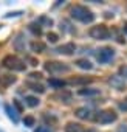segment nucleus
Listing matches in <instances>:
<instances>
[{"instance_id": "1", "label": "nucleus", "mask_w": 127, "mask_h": 132, "mask_svg": "<svg viewBox=\"0 0 127 132\" xmlns=\"http://www.w3.org/2000/svg\"><path fill=\"white\" fill-rule=\"evenodd\" d=\"M70 16L71 19L81 22V23H92L95 20V14L92 10H88L84 5H75L70 8Z\"/></svg>"}, {"instance_id": "2", "label": "nucleus", "mask_w": 127, "mask_h": 132, "mask_svg": "<svg viewBox=\"0 0 127 132\" xmlns=\"http://www.w3.org/2000/svg\"><path fill=\"white\" fill-rule=\"evenodd\" d=\"M2 65L5 69H8V70H13V72H25V69H26L25 61H22L20 57H17L14 54L5 56L3 61H2Z\"/></svg>"}, {"instance_id": "3", "label": "nucleus", "mask_w": 127, "mask_h": 132, "mask_svg": "<svg viewBox=\"0 0 127 132\" xmlns=\"http://www.w3.org/2000/svg\"><path fill=\"white\" fill-rule=\"evenodd\" d=\"M43 69L50 75H59V73H68L70 65L65 62H59V61H47L43 64Z\"/></svg>"}, {"instance_id": "4", "label": "nucleus", "mask_w": 127, "mask_h": 132, "mask_svg": "<svg viewBox=\"0 0 127 132\" xmlns=\"http://www.w3.org/2000/svg\"><path fill=\"white\" fill-rule=\"evenodd\" d=\"M88 36L95 40H108L112 37V33L104 23H99V25H95L88 30Z\"/></svg>"}, {"instance_id": "5", "label": "nucleus", "mask_w": 127, "mask_h": 132, "mask_svg": "<svg viewBox=\"0 0 127 132\" xmlns=\"http://www.w3.org/2000/svg\"><path fill=\"white\" fill-rule=\"evenodd\" d=\"M116 120H118V113L113 109H104V110H99L95 115V121L99 123V124H112Z\"/></svg>"}, {"instance_id": "6", "label": "nucleus", "mask_w": 127, "mask_h": 132, "mask_svg": "<svg viewBox=\"0 0 127 132\" xmlns=\"http://www.w3.org/2000/svg\"><path fill=\"white\" fill-rule=\"evenodd\" d=\"M115 54H116V51H115L112 47H102V48L98 50L96 59H98L99 64H107V62H110V61L115 57Z\"/></svg>"}, {"instance_id": "7", "label": "nucleus", "mask_w": 127, "mask_h": 132, "mask_svg": "<svg viewBox=\"0 0 127 132\" xmlns=\"http://www.w3.org/2000/svg\"><path fill=\"white\" fill-rule=\"evenodd\" d=\"M107 82L112 86V89H116V90H124L125 89V79L121 76V75H112Z\"/></svg>"}, {"instance_id": "8", "label": "nucleus", "mask_w": 127, "mask_h": 132, "mask_svg": "<svg viewBox=\"0 0 127 132\" xmlns=\"http://www.w3.org/2000/svg\"><path fill=\"white\" fill-rule=\"evenodd\" d=\"M75 115L79 118V120H95V115H93V112H92V109H88V107H78L76 110H75Z\"/></svg>"}, {"instance_id": "9", "label": "nucleus", "mask_w": 127, "mask_h": 132, "mask_svg": "<svg viewBox=\"0 0 127 132\" xmlns=\"http://www.w3.org/2000/svg\"><path fill=\"white\" fill-rule=\"evenodd\" d=\"M53 98L57 100L59 103H63V104H70V103L73 101V95H71V92H68V90H59Z\"/></svg>"}, {"instance_id": "10", "label": "nucleus", "mask_w": 127, "mask_h": 132, "mask_svg": "<svg viewBox=\"0 0 127 132\" xmlns=\"http://www.w3.org/2000/svg\"><path fill=\"white\" fill-rule=\"evenodd\" d=\"M54 51L59 53V54H67V56H70V54L76 53V45H75L73 42H67V44H63V45L57 47Z\"/></svg>"}, {"instance_id": "11", "label": "nucleus", "mask_w": 127, "mask_h": 132, "mask_svg": "<svg viewBox=\"0 0 127 132\" xmlns=\"http://www.w3.org/2000/svg\"><path fill=\"white\" fill-rule=\"evenodd\" d=\"M13 47L16 51H20V53H25V48H26V42L23 39V33H19L16 36V39L13 40Z\"/></svg>"}, {"instance_id": "12", "label": "nucleus", "mask_w": 127, "mask_h": 132, "mask_svg": "<svg viewBox=\"0 0 127 132\" xmlns=\"http://www.w3.org/2000/svg\"><path fill=\"white\" fill-rule=\"evenodd\" d=\"M3 109H5V113L8 115V118H10L14 124H19V115H17V112H16L14 106H11V104L5 103V104H3Z\"/></svg>"}, {"instance_id": "13", "label": "nucleus", "mask_w": 127, "mask_h": 132, "mask_svg": "<svg viewBox=\"0 0 127 132\" xmlns=\"http://www.w3.org/2000/svg\"><path fill=\"white\" fill-rule=\"evenodd\" d=\"M48 86L51 89H56V90H63V87L67 86V82L63 79H59V78H50L48 79Z\"/></svg>"}, {"instance_id": "14", "label": "nucleus", "mask_w": 127, "mask_h": 132, "mask_svg": "<svg viewBox=\"0 0 127 132\" xmlns=\"http://www.w3.org/2000/svg\"><path fill=\"white\" fill-rule=\"evenodd\" d=\"M99 93H101V90L93 89V87H82V89L78 90V95H81V96H96Z\"/></svg>"}, {"instance_id": "15", "label": "nucleus", "mask_w": 127, "mask_h": 132, "mask_svg": "<svg viewBox=\"0 0 127 132\" xmlns=\"http://www.w3.org/2000/svg\"><path fill=\"white\" fill-rule=\"evenodd\" d=\"M75 64H76V67H78V69H81V70H93V64H92L88 59H85V57L78 59Z\"/></svg>"}, {"instance_id": "16", "label": "nucleus", "mask_w": 127, "mask_h": 132, "mask_svg": "<svg viewBox=\"0 0 127 132\" xmlns=\"http://www.w3.org/2000/svg\"><path fill=\"white\" fill-rule=\"evenodd\" d=\"M36 23H39L40 27H48V28H51V27L54 25L53 19H51V17H48V16H45V14L39 16V17H37V20H36Z\"/></svg>"}, {"instance_id": "17", "label": "nucleus", "mask_w": 127, "mask_h": 132, "mask_svg": "<svg viewBox=\"0 0 127 132\" xmlns=\"http://www.w3.org/2000/svg\"><path fill=\"white\" fill-rule=\"evenodd\" d=\"M87 129H84V126L82 124H79V123H67V126H65V132H85Z\"/></svg>"}, {"instance_id": "18", "label": "nucleus", "mask_w": 127, "mask_h": 132, "mask_svg": "<svg viewBox=\"0 0 127 132\" xmlns=\"http://www.w3.org/2000/svg\"><path fill=\"white\" fill-rule=\"evenodd\" d=\"M16 81H17V78H16L14 75H2V76H0V82H2L5 87H8V86L14 84Z\"/></svg>"}, {"instance_id": "19", "label": "nucleus", "mask_w": 127, "mask_h": 132, "mask_svg": "<svg viewBox=\"0 0 127 132\" xmlns=\"http://www.w3.org/2000/svg\"><path fill=\"white\" fill-rule=\"evenodd\" d=\"M25 104L28 107H37L40 104V100L37 96H33V95H26L25 96Z\"/></svg>"}, {"instance_id": "20", "label": "nucleus", "mask_w": 127, "mask_h": 132, "mask_svg": "<svg viewBox=\"0 0 127 132\" xmlns=\"http://www.w3.org/2000/svg\"><path fill=\"white\" fill-rule=\"evenodd\" d=\"M30 47H31V50L34 51V53H43L45 50H47V45L45 44H42V42H31L30 44Z\"/></svg>"}, {"instance_id": "21", "label": "nucleus", "mask_w": 127, "mask_h": 132, "mask_svg": "<svg viewBox=\"0 0 127 132\" xmlns=\"http://www.w3.org/2000/svg\"><path fill=\"white\" fill-rule=\"evenodd\" d=\"M26 86L33 90V92H36V93H45V87L42 86V84H36V82H26Z\"/></svg>"}, {"instance_id": "22", "label": "nucleus", "mask_w": 127, "mask_h": 132, "mask_svg": "<svg viewBox=\"0 0 127 132\" xmlns=\"http://www.w3.org/2000/svg\"><path fill=\"white\" fill-rule=\"evenodd\" d=\"M28 30L34 34V36H40L42 34V27L39 23H30L28 25Z\"/></svg>"}, {"instance_id": "23", "label": "nucleus", "mask_w": 127, "mask_h": 132, "mask_svg": "<svg viewBox=\"0 0 127 132\" xmlns=\"http://www.w3.org/2000/svg\"><path fill=\"white\" fill-rule=\"evenodd\" d=\"M60 30L65 33H75V28H71V23L68 20H60Z\"/></svg>"}, {"instance_id": "24", "label": "nucleus", "mask_w": 127, "mask_h": 132, "mask_svg": "<svg viewBox=\"0 0 127 132\" xmlns=\"http://www.w3.org/2000/svg\"><path fill=\"white\" fill-rule=\"evenodd\" d=\"M23 124H25L26 127H33V126L36 124V118H34L33 115H26V117L23 118Z\"/></svg>"}, {"instance_id": "25", "label": "nucleus", "mask_w": 127, "mask_h": 132, "mask_svg": "<svg viewBox=\"0 0 127 132\" xmlns=\"http://www.w3.org/2000/svg\"><path fill=\"white\" fill-rule=\"evenodd\" d=\"M70 82L71 84H88L92 82V78H73Z\"/></svg>"}, {"instance_id": "26", "label": "nucleus", "mask_w": 127, "mask_h": 132, "mask_svg": "<svg viewBox=\"0 0 127 132\" xmlns=\"http://www.w3.org/2000/svg\"><path fill=\"white\" fill-rule=\"evenodd\" d=\"M23 14V11H10V13H6L5 16H3V19H13V17H20Z\"/></svg>"}, {"instance_id": "27", "label": "nucleus", "mask_w": 127, "mask_h": 132, "mask_svg": "<svg viewBox=\"0 0 127 132\" xmlns=\"http://www.w3.org/2000/svg\"><path fill=\"white\" fill-rule=\"evenodd\" d=\"M47 39H48V42H51V44H56V42L59 40V36H57L56 33H48V34H47Z\"/></svg>"}, {"instance_id": "28", "label": "nucleus", "mask_w": 127, "mask_h": 132, "mask_svg": "<svg viewBox=\"0 0 127 132\" xmlns=\"http://www.w3.org/2000/svg\"><path fill=\"white\" fill-rule=\"evenodd\" d=\"M118 75H121L124 79H127V65H121L119 67V73Z\"/></svg>"}, {"instance_id": "29", "label": "nucleus", "mask_w": 127, "mask_h": 132, "mask_svg": "<svg viewBox=\"0 0 127 132\" xmlns=\"http://www.w3.org/2000/svg\"><path fill=\"white\" fill-rule=\"evenodd\" d=\"M43 118H45L47 121H51V123H56V121H57V118H56V117H53V115H48V112H45V113H43Z\"/></svg>"}, {"instance_id": "30", "label": "nucleus", "mask_w": 127, "mask_h": 132, "mask_svg": "<svg viewBox=\"0 0 127 132\" xmlns=\"http://www.w3.org/2000/svg\"><path fill=\"white\" fill-rule=\"evenodd\" d=\"M13 106H14L19 112H22V110H23V107H22V104L19 103V100H13Z\"/></svg>"}, {"instance_id": "31", "label": "nucleus", "mask_w": 127, "mask_h": 132, "mask_svg": "<svg viewBox=\"0 0 127 132\" xmlns=\"http://www.w3.org/2000/svg\"><path fill=\"white\" fill-rule=\"evenodd\" d=\"M36 132H51V129L47 127V126H37L36 127Z\"/></svg>"}, {"instance_id": "32", "label": "nucleus", "mask_w": 127, "mask_h": 132, "mask_svg": "<svg viewBox=\"0 0 127 132\" xmlns=\"http://www.w3.org/2000/svg\"><path fill=\"white\" fill-rule=\"evenodd\" d=\"M30 78H31V79H40V78H42V75H40L39 72H37V73H36V72H33V73H30Z\"/></svg>"}, {"instance_id": "33", "label": "nucleus", "mask_w": 127, "mask_h": 132, "mask_svg": "<svg viewBox=\"0 0 127 132\" xmlns=\"http://www.w3.org/2000/svg\"><path fill=\"white\" fill-rule=\"evenodd\" d=\"M118 132H127V123H122L118 126Z\"/></svg>"}, {"instance_id": "34", "label": "nucleus", "mask_w": 127, "mask_h": 132, "mask_svg": "<svg viewBox=\"0 0 127 132\" xmlns=\"http://www.w3.org/2000/svg\"><path fill=\"white\" fill-rule=\"evenodd\" d=\"M119 109L124 110V112H127V103H125V101H124V103H119Z\"/></svg>"}, {"instance_id": "35", "label": "nucleus", "mask_w": 127, "mask_h": 132, "mask_svg": "<svg viewBox=\"0 0 127 132\" xmlns=\"http://www.w3.org/2000/svg\"><path fill=\"white\" fill-rule=\"evenodd\" d=\"M122 31H124V34H127V22L122 23Z\"/></svg>"}, {"instance_id": "36", "label": "nucleus", "mask_w": 127, "mask_h": 132, "mask_svg": "<svg viewBox=\"0 0 127 132\" xmlns=\"http://www.w3.org/2000/svg\"><path fill=\"white\" fill-rule=\"evenodd\" d=\"M85 132H98V130H96V129H87Z\"/></svg>"}, {"instance_id": "37", "label": "nucleus", "mask_w": 127, "mask_h": 132, "mask_svg": "<svg viewBox=\"0 0 127 132\" xmlns=\"http://www.w3.org/2000/svg\"><path fill=\"white\" fill-rule=\"evenodd\" d=\"M124 101H125V103H127V96H125V100H124Z\"/></svg>"}, {"instance_id": "38", "label": "nucleus", "mask_w": 127, "mask_h": 132, "mask_svg": "<svg viewBox=\"0 0 127 132\" xmlns=\"http://www.w3.org/2000/svg\"><path fill=\"white\" fill-rule=\"evenodd\" d=\"M0 132H3V130H2V129H0Z\"/></svg>"}]
</instances>
